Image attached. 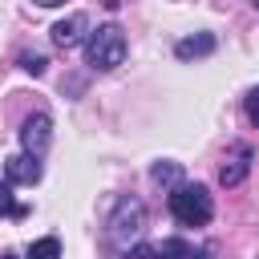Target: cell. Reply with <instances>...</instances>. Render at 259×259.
I'll use <instances>...</instances> for the list:
<instances>
[{"label":"cell","mask_w":259,"mask_h":259,"mask_svg":"<svg viewBox=\"0 0 259 259\" xmlns=\"http://www.w3.org/2000/svg\"><path fill=\"white\" fill-rule=\"evenodd\" d=\"M170 214L182 223V227H206L214 219V198L202 182H178L170 186V198H166Z\"/></svg>","instance_id":"1"},{"label":"cell","mask_w":259,"mask_h":259,"mask_svg":"<svg viewBox=\"0 0 259 259\" xmlns=\"http://www.w3.org/2000/svg\"><path fill=\"white\" fill-rule=\"evenodd\" d=\"M125 61V32L117 24H97L85 36V65L97 73H109Z\"/></svg>","instance_id":"2"},{"label":"cell","mask_w":259,"mask_h":259,"mask_svg":"<svg viewBox=\"0 0 259 259\" xmlns=\"http://www.w3.org/2000/svg\"><path fill=\"white\" fill-rule=\"evenodd\" d=\"M146 231V206L138 202V198H117L113 202V210H109V219H105V235H109V243L117 247V251H130L134 243H138V235Z\"/></svg>","instance_id":"3"},{"label":"cell","mask_w":259,"mask_h":259,"mask_svg":"<svg viewBox=\"0 0 259 259\" xmlns=\"http://www.w3.org/2000/svg\"><path fill=\"white\" fill-rule=\"evenodd\" d=\"M49 142H53V117L49 113H28L24 121H20V150H28V154H36V158H45V150H49Z\"/></svg>","instance_id":"4"},{"label":"cell","mask_w":259,"mask_h":259,"mask_svg":"<svg viewBox=\"0 0 259 259\" xmlns=\"http://www.w3.org/2000/svg\"><path fill=\"white\" fill-rule=\"evenodd\" d=\"M40 174H45V166H40V158L28 154V150L4 158V178H8L12 186H32V182H40Z\"/></svg>","instance_id":"5"},{"label":"cell","mask_w":259,"mask_h":259,"mask_svg":"<svg viewBox=\"0 0 259 259\" xmlns=\"http://www.w3.org/2000/svg\"><path fill=\"white\" fill-rule=\"evenodd\" d=\"M247 170H251V146H231V154H227V162H223V170H219V182L223 186H239L243 178H247Z\"/></svg>","instance_id":"6"},{"label":"cell","mask_w":259,"mask_h":259,"mask_svg":"<svg viewBox=\"0 0 259 259\" xmlns=\"http://www.w3.org/2000/svg\"><path fill=\"white\" fill-rule=\"evenodd\" d=\"M85 28H89L85 12H73V16H65V20H57L49 32H53V45H57V49H73V45L85 36Z\"/></svg>","instance_id":"7"},{"label":"cell","mask_w":259,"mask_h":259,"mask_svg":"<svg viewBox=\"0 0 259 259\" xmlns=\"http://www.w3.org/2000/svg\"><path fill=\"white\" fill-rule=\"evenodd\" d=\"M214 32H194V36H182L178 45H174V57L178 61H194V57H210L214 53Z\"/></svg>","instance_id":"8"},{"label":"cell","mask_w":259,"mask_h":259,"mask_svg":"<svg viewBox=\"0 0 259 259\" xmlns=\"http://www.w3.org/2000/svg\"><path fill=\"white\" fill-rule=\"evenodd\" d=\"M150 182H154V186H162V190H170V186H178V182H182V166H178V162H170V158H162V162H154V166H150Z\"/></svg>","instance_id":"9"},{"label":"cell","mask_w":259,"mask_h":259,"mask_svg":"<svg viewBox=\"0 0 259 259\" xmlns=\"http://www.w3.org/2000/svg\"><path fill=\"white\" fill-rule=\"evenodd\" d=\"M28 206L12 198V182H0V219H24Z\"/></svg>","instance_id":"10"},{"label":"cell","mask_w":259,"mask_h":259,"mask_svg":"<svg viewBox=\"0 0 259 259\" xmlns=\"http://www.w3.org/2000/svg\"><path fill=\"white\" fill-rule=\"evenodd\" d=\"M20 69L32 73V77H40V73L49 69V57H45V53H20Z\"/></svg>","instance_id":"11"},{"label":"cell","mask_w":259,"mask_h":259,"mask_svg":"<svg viewBox=\"0 0 259 259\" xmlns=\"http://www.w3.org/2000/svg\"><path fill=\"white\" fill-rule=\"evenodd\" d=\"M194 251H202V247L182 243V239H162V243H158V255H194Z\"/></svg>","instance_id":"12"},{"label":"cell","mask_w":259,"mask_h":259,"mask_svg":"<svg viewBox=\"0 0 259 259\" xmlns=\"http://www.w3.org/2000/svg\"><path fill=\"white\" fill-rule=\"evenodd\" d=\"M243 113H247V121L259 130V85H255V89H247V97H243Z\"/></svg>","instance_id":"13"},{"label":"cell","mask_w":259,"mask_h":259,"mask_svg":"<svg viewBox=\"0 0 259 259\" xmlns=\"http://www.w3.org/2000/svg\"><path fill=\"white\" fill-rule=\"evenodd\" d=\"M28 255H32V259H36V255H61V239H40V243L28 247Z\"/></svg>","instance_id":"14"},{"label":"cell","mask_w":259,"mask_h":259,"mask_svg":"<svg viewBox=\"0 0 259 259\" xmlns=\"http://www.w3.org/2000/svg\"><path fill=\"white\" fill-rule=\"evenodd\" d=\"M32 4H40V8H57V4H65V0H32Z\"/></svg>","instance_id":"15"},{"label":"cell","mask_w":259,"mask_h":259,"mask_svg":"<svg viewBox=\"0 0 259 259\" xmlns=\"http://www.w3.org/2000/svg\"><path fill=\"white\" fill-rule=\"evenodd\" d=\"M101 4H105V8H109V12H113V8H121V4H125V0H101Z\"/></svg>","instance_id":"16"},{"label":"cell","mask_w":259,"mask_h":259,"mask_svg":"<svg viewBox=\"0 0 259 259\" xmlns=\"http://www.w3.org/2000/svg\"><path fill=\"white\" fill-rule=\"evenodd\" d=\"M255 8H259V0H255Z\"/></svg>","instance_id":"17"}]
</instances>
